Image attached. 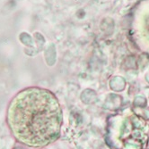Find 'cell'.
Listing matches in <instances>:
<instances>
[{"label": "cell", "mask_w": 149, "mask_h": 149, "mask_svg": "<svg viewBox=\"0 0 149 149\" xmlns=\"http://www.w3.org/2000/svg\"><path fill=\"white\" fill-rule=\"evenodd\" d=\"M6 123L17 141L31 147H43L59 138L62 110L50 91L36 87L27 88L10 101Z\"/></svg>", "instance_id": "6da1fadb"}]
</instances>
